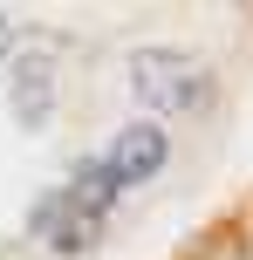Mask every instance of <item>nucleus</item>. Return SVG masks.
I'll return each mask as SVG.
<instances>
[{
	"mask_svg": "<svg viewBox=\"0 0 253 260\" xmlns=\"http://www.w3.org/2000/svg\"><path fill=\"white\" fill-rule=\"evenodd\" d=\"M130 89L158 110H199L212 96V76H205L192 55H171V48H144L130 55Z\"/></svg>",
	"mask_w": 253,
	"mask_h": 260,
	"instance_id": "obj_1",
	"label": "nucleus"
},
{
	"mask_svg": "<svg viewBox=\"0 0 253 260\" xmlns=\"http://www.w3.org/2000/svg\"><path fill=\"white\" fill-rule=\"evenodd\" d=\"M164 130H151V123H123L117 137H110V151H103V171H110V185H144V178H158L164 171Z\"/></svg>",
	"mask_w": 253,
	"mask_h": 260,
	"instance_id": "obj_2",
	"label": "nucleus"
},
{
	"mask_svg": "<svg viewBox=\"0 0 253 260\" xmlns=\"http://www.w3.org/2000/svg\"><path fill=\"white\" fill-rule=\"evenodd\" d=\"M68 206H76V212H89V219H103V212L110 206H117V185H110V171L103 165H76V178H68Z\"/></svg>",
	"mask_w": 253,
	"mask_h": 260,
	"instance_id": "obj_3",
	"label": "nucleus"
},
{
	"mask_svg": "<svg viewBox=\"0 0 253 260\" xmlns=\"http://www.w3.org/2000/svg\"><path fill=\"white\" fill-rule=\"evenodd\" d=\"M96 233H103V219H89V212H76V206L62 199V219H55L41 240H48L55 253H82V247H96Z\"/></svg>",
	"mask_w": 253,
	"mask_h": 260,
	"instance_id": "obj_4",
	"label": "nucleus"
},
{
	"mask_svg": "<svg viewBox=\"0 0 253 260\" xmlns=\"http://www.w3.org/2000/svg\"><path fill=\"white\" fill-rule=\"evenodd\" d=\"M14 89H21V117H27V123L48 117V62H21Z\"/></svg>",
	"mask_w": 253,
	"mask_h": 260,
	"instance_id": "obj_5",
	"label": "nucleus"
},
{
	"mask_svg": "<svg viewBox=\"0 0 253 260\" xmlns=\"http://www.w3.org/2000/svg\"><path fill=\"white\" fill-rule=\"evenodd\" d=\"M7 55H14V27L0 21V62H7Z\"/></svg>",
	"mask_w": 253,
	"mask_h": 260,
	"instance_id": "obj_6",
	"label": "nucleus"
}]
</instances>
